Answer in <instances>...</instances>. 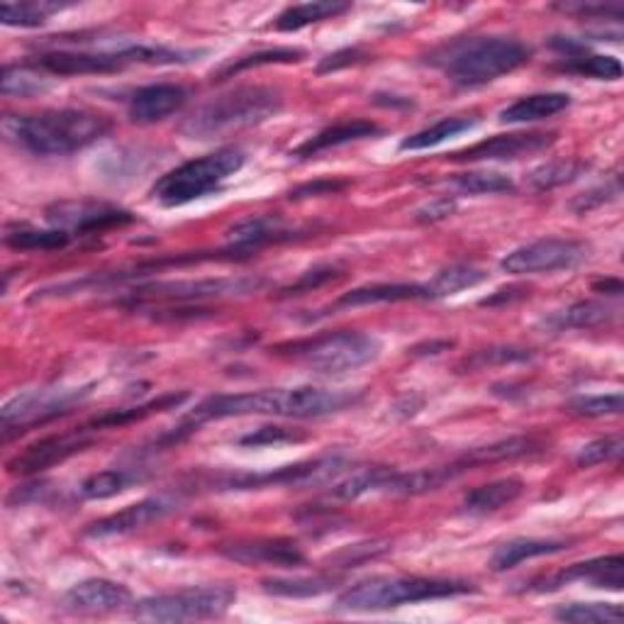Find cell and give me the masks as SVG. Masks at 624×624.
<instances>
[{
  "mask_svg": "<svg viewBox=\"0 0 624 624\" xmlns=\"http://www.w3.org/2000/svg\"><path fill=\"white\" fill-rule=\"evenodd\" d=\"M571 105L569 93H534L524 95V98L514 101L506 111H500V123L508 125H524V123H539V119L554 117L566 111Z\"/></svg>",
  "mask_w": 624,
  "mask_h": 624,
  "instance_id": "26",
  "label": "cell"
},
{
  "mask_svg": "<svg viewBox=\"0 0 624 624\" xmlns=\"http://www.w3.org/2000/svg\"><path fill=\"white\" fill-rule=\"evenodd\" d=\"M181 506V498L176 493H159L152 498H144L135 506H129L125 510H119L115 514H107V518L89 524L83 534L93 539H105V537H119L144 530L154 522H162L164 518H169Z\"/></svg>",
  "mask_w": 624,
  "mask_h": 624,
  "instance_id": "15",
  "label": "cell"
},
{
  "mask_svg": "<svg viewBox=\"0 0 624 624\" xmlns=\"http://www.w3.org/2000/svg\"><path fill=\"white\" fill-rule=\"evenodd\" d=\"M283 111V93L271 86H237L196 107L184 123L188 139H212L257 127Z\"/></svg>",
  "mask_w": 624,
  "mask_h": 624,
  "instance_id": "4",
  "label": "cell"
},
{
  "mask_svg": "<svg viewBox=\"0 0 624 624\" xmlns=\"http://www.w3.org/2000/svg\"><path fill=\"white\" fill-rule=\"evenodd\" d=\"M142 481H147V474L142 468H107V471L89 476L79 486V496L83 500H107L125 493L127 488Z\"/></svg>",
  "mask_w": 624,
  "mask_h": 624,
  "instance_id": "29",
  "label": "cell"
},
{
  "mask_svg": "<svg viewBox=\"0 0 624 624\" xmlns=\"http://www.w3.org/2000/svg\"><path fill=\"white\" fill-rule=\"evenodd\" d=\"M456 210V202L449 200V198H441L437 202H431V206L423 208L417 212V218L419 220H429V222H437V220H444V218H449V215Z\"/></svg>",
  "mask_w": 624,
  "mask_h": 624,
  "instance_id": "52",
  "label": "cell"
},
{
  "mask_svg": "<svg viewBox=\"0 0 624 624\" xmlns=\"http://www.w3.org/2000/svg\"><path fill=\"white\" fill-rule=\"evenodd\" d=\"M186 101L188 91L184 86H176V83H152V86L135 91L127 111L132 123L154 125L159 119L174 115L176 111H181Z\"/></svg>",
  "mask_w": 624,
  "mask_h": 624,
  "instance_id": "21",
  "label": "cell"
},
{
  "mask_svg": "<svg viewBox=\"0 0 624 624\" xmlns=\"http://www.w3.org/2000/svg\"><path fill=\"white\" fill-rule=\"evenodd\" d=\"M129 587L111 579H86L71 585L64 595V607L81 615H103L129 605Z\"/></svg>",
  "mask_w": 624,
  "mask_h": 624,
  "instance_id": "20",
  "label": "cell"
},
{
  "mask_svg": "<svg viewBox=\"0 0 624 624\" xmlns=\"http://www.w3.org/2000/svg\"><path fill=\"white\" fill-rule=\"evenodd\" d=\"M451 186L466 196H496L514 190L510 176H502L498 171H468L451 178Z\"/></svg>",
  "mask_w": 624,
  "mask_h": 624,
  "instance_id": "39",
  "label": "cell"
},
{
  "mask_svg": "<svg viewBox=\"0 0 624 624\" xmlns=\"http://www.w3.org/2000/svg\"><path fill=\"white\" fill-rule=\"evenodd\" d=\"M587 257H591V245L579 242V239L549 237L510 251V254L500 261V267L502 271L514 275L554 273L581 267Z\"/></svg>",
  "mask_w": 624,
  "mask_h": 624,
  "instance_id": "12",
  "label": "cell"
},
{
  "mask_svg": "<svg viewBox=\"0 0 624 624\" xmlns=\"http://www.w3.org/2000/svg\"><path fill=\"white\" fill-rule=\"evenodd\" d=\"M346 10H352V6L337 3V0H312V3L291 6V8H285L279 18H275V30L295 32V30H303L312 25V22L337 18L346 13Z\"/></svg>",
  "mask_w": 624,
  "mask_h": 624,
  "instance_id": "31",
  "label": "cell"
},
{
  "mask_svg": "<svg viewBox=\"0 0 624 624\" xmlns=\"http://www.w3.org/2000/svg\"><path fill=\"white\" fill-rule=\"evenodd\" d=\"M597 293H607V295H620L622 293V281L617 279H607V281H597L595 285Z\"/></svg>",
  "mask_w": 624,
  "mask_h": 624,
  "instance_id": "54",
  "label": "cell"
},
{
  "mask_svg": "<svg viewBox=\"0 0 624 624\" xmlns=\"http://www.w3.org/2000/svg\"><path fill=\"white\" fill-rule=\"evenodd\" d=\"M585 169H587V164H583V162H571V159L569 162H551V164L539 166V169L532 171L530 184L537 190L557 188V186L575 181V178H579Z\"/></svg>",
  "mask_w": 624,
  "mask_h": 624,
  "instance_id": "42",
  "label": "cell"
},
{
  "mask_svg": "<svg viewBox=\"0 0 624 624\" xmlns=\"http://www.w3.org/2000/svg\"><path fill=\"white\" fill-rule=\"evenodd\" d=\"M69 3H46V0H28V3H3L0 20L8 28H42L52 15L62 13Z\"/></svg>",
  "mask_w": 624,
  "mask_h": 624,
  "instance_id": "35",
  "label": "cell"
},
{
  "mask_svg": "<svg viewBox=\"0 0 624 624\" xmlns=\"http://www.w3.org/2000/svg\"><path fill=\"white\" fill-rule=\"evenodd\" d=\"M569 583H585L591 587H603V591L620 593L624 587V559L620 554L612 557H597L583 563H573V566L563 569L554 575H544V579L532 581L527 585V591L532 593H551Z\"/></svg>",
  "mask_w": 624,
  "mask_h": 624,
  "instance_id": "17",
  "label": "cell"
},
{
  "mask_svg": "<svg viewBox=\"0 0 624 624\" xmlns=\"http://www.w3.org/2000/svg\"><path fill=\"white\" fill-rule=\"evenodd\" d=\"M617 196H620V178H615V181L605 184L603 188L591 190V194H583L579 200H573L571 208H573L575 212H585V210H591V208L603 206V202H607V200H615Z\"/></svg>",
  "mask_w": 624,
  "mask_h": 624,
  "instance_id": "47",
  "label": "cell"
},
{
  "mask_svg": "<svg viewBox=\"0 0 624 624\" xmlns=\"http://www.w3.org/2000/svg\"><path fill=\"white\" fill-rule=\"evenodd\" d=\"M334 275H337V271H334L332 267L312 269V271L303 273V279H300L298 283H293L291 288H285L283 295H298V293H303V291H310V288H318V285H322V283L332 281Z\"/></svg>",
  "mask_w": 624,
  "mask_h": 624,
  "instance_id": "49",
  "label": "cell"
},
{
  "mask_svg": "<svg viewBox=\"0 0 624 624\" xmlns=\"http://www.w3.org/2000/svg\"><path fill=\"white\" fill-rule=\"evenodd\" d=\"M407 300H431L427 283H368L340 295L330 310H346L378 303H407Z\"/></svg>",
  "mask_w": 624,
  "mask_h": 624,
  "instance_id": "23",
  "label": "cell"
},
{
  "mask_svg": "<svg viewBox=\"0 0 624 624\" xmlns=\"http://www.w3.org/2000/svg\"><path fill=\"white\" fill-rule=\"evenodd\" d=\"M559 139L557 132H512V135H496L468 147L464 152L451 154L454 162H510L527 154H537L549 149Z\"/></svg>",
  "mask_w": 624,
  "mask_h": 624,
  "instance_id": "18",
  "label": "cell"
},
{
  "mask_svg": "<svg viewBox=\"0 0 624 624\" xmlns=\"http://www.w3.org/2000/svg\"><path fill=\"white\" fill-rule=\"evenodd\" d=\"M188 401V393H166L162 398L149 401L144 405H135V407H125V410H107L101 417H95L93 423L89 425L91 429H111V427H123L129 423H139V419L164 413V410H174L181 403Z\"/></svg>",
  "mask_w": 624,
  "mask_h": 624,
  "instance_id": "32",
  "label": "cell"
},
{
  "mask_svg": "<svg viewBox=\"0 0 624 624\" xmlns=\"http://www.w3.org/2000/svg\"><path fill=\"white\" fill-rule=\"evenodd\" d=\"M563 71L569 74H579L587 79H600V81H617L622 79V64L615 56H603V54H583V50L573 52L566 56V62L561 64Z\"/></svg>",
  "mask_w": 624,
  "mask_h": 624,
  "instance_id": "37",
  "label": "cell"
},
{
  "mask_svg": "<svg viewBox=\"0 0 624 624\" xmlns=\"http://www.w3.org/2000/svg\"><path fill=\"white\" fill-rule=\"evenodd\" d=\"M247 154L237 147H222L198 159H190L164 174L152 188V198L166 208L188 206V202L206 198L230 181L235 174L242 171Z\"/></svg>",
  "mask_w": 624,
  "mask_h": 624,
  "instance_id": "6",
  "label": "cell"
},
{
  "mask_svg": "<svg viewBox=\"0 0 624 624\" xmlns=\"http://www.w3.org/2000/svg\"><path fill=\"white\" fill-rule=\"evenodd\" d=\"M32 64L52 76L117 74L125 66L142 64V44H129L115 52H46L34 56Z\"/></svg>",
  "mask_w": 624,
  "mask_h": 624,
  "instance_id": "13",
  "label": "cell"
},
{
  "mask_svg": "<svg viewBox=\"0 0 624 624\" xmlns=\"http://www.w3.org/2000/svg\"><path fill=\"white\" fill-rule=\"evenodd\" d=\"M622 437L620 435H607V437H600L595 441H587L585 447L575 456V464L581 468H591V466H600V464H610L620 459L622 454Z\"/></svg>",
  "mask_w": 624,
  "mask_h": 624,
  "instance_id": "45",
  "label": "cell"
},
{
  "mask_svg": "<svg viewBox=\"0 0 624 624\" xmlns=\"http://www.w3.org/2000/svg\"><path fill=\"white\" fill-rule=\"evenodd\" d=\"M340 579L334 575H305V579H267L261 585L269 595L279 597H315L332 591Z\"/></svg>",
  "mask_w": 624,
  "mask_h": 624,
  "instance_id": "36",
  "label": "cell"
},
{
  "mask_svg": "<svg viewBox=\"0 0 624 624\" xmlns=\"http://www.w3.org/2000/svg\"><path fill=\"white\" fill-rule=\"evenodd\" d=\"M566 549L569 544L559 542V539H512V542H506L496 549L490 566H493L496 571H508V569L520 566V563L530 561V559L551 557Z\"/></svg>",
  "mask_w": 624,
  "mask_h": 624,
  "instance_id": "30",
  "label": "cell"
},
{
  "mask_svg": "<svg viewBox=\"0 0 624 624\" xmlns=\"http://www.w3.org/2000/svg\"><path fill=\"white\" fill-rule=\"evenodd\" d=\"M554 617L579 624H617L622 620V607L617 603H571L559 607Z\"/></svg>",
  "mask_w": 624,
  "mask_h": 624,
  "instance_id": "41",
  "label": "cell"
},
{
  "mask_svg": "<svg viewBox=\"0 0 624 624\" xmlns=\"http://www.w3.org/2000/svg\"><path fill=\"white\" fill-rule=\"evenodd\" d=\"M279 354H288L318 374H344L376 362L381 342L366 332H330L291 346H279Z\"/></svg>",
  "mask_w": 624,
  "mask_h": 624,
  "instance_id": "7",
  "label": "cell"
},
{
  "mask_svg": "<svg viewBox=\"0 0 624 624\" xmlns=\"http://www.w3.org/2000/svg\"><path fill=\"white\" fill-rule=\"evenodd\" d=\"M237 591L230 585H198L181 591L142 597L135 603L137 620L147 622H196L222 617L235 605Z\"/></svg>",
  "mask_w": 624,
  "mask_h": 624,
  "instance_id": "8",
  "label": "cell"
},
{
  "mask_svg": "<svg viewBox=\"0 0 624 624\" xmlns=\"http://www.w3.org/2000/svg\"><path fill=\"white\" fill-rule=\"evenodd\" d=\"M539 451H544V441L537 437H510L500 439L496 444H488V447H478L464 454L459 461L461 471H468L474 466H486V464H500V461H514L524 459V456H534Z\"/></svg>",
  "mask_w": 624,
  "mask_h": 624,
  "instance_id": "25",
  "label": "cell"
},
{
  "mask_svg": "<svg viewBox=\"0 0 624 624\" xmlns=\"http://www.w3.org/2000/svg\"><path fill=\"white\" fill-rule=\"evenodd\" d=\"M71 237L64 230H32V227H18L6 232V245L18 251H54L71 245Z\"/></svg>",
  "mask_w": 624,
  "mask_h": 624,
  "instance_id": "38",
  "label": "cell"
},
{
  "mask_svg": "<svg viewBox=\"0 0 624 624\" xmlns=\"http://www.w3.org/2000/svg\"><path fill=\"white\" fill-rule=\"evenodd\" d=\"M346 461L342 456H320L267 474H220L212 478L215 490H261V488H308L325 486L344 476Z\"/></svg>",
  "mask_w": 624,
  "mask_h": 624,
  "instance_id": "9",
  "label": "cell"
},
{
  "mask_svg": "<svg viewBox=\"0 0 624 624\" xmlns=\"http://www.w3.org/2000/svg\"><path fill=\"white\" fill-rule=\"evenodd\" d=\"M91 388L93 386L42 388V391H28L15 395V398H10L3 405V410H0L6 439L13 437V431H25L28 427H38L50 423V419L59 415L71 413L76 405L89 398Z\"/></svg>",
  "mask_w": 624,
  "mask_h": 624,
  "instance_id": "10",
  "label": "cell"
},
{
  "mask_svg": "<svg viewBox=\"0 0 624 624\" xmlns=\"http://www.w3.org/2000/svg\"><path fill=\"white\" fill-rule=\"evenodd\" d=\"M381 132L383 127L371 123V119H346V123H337L332 127L320 129L315 137H310L308 142L300 144V147L293 152V156L295 159H310V156H318L320 152L337 149V147H344V144L376 137L381 135Z\"/></svg>",
  "mask_w": 624,
  "mask_h": 624,
  "instance_id": "24",
  "label": "cell"
},
{
  "mask_svg": "<svg viewBox=\"0 0 624 624\" xmlns=\"http://www.w3.org/2000/svg\"><path fill=\"white\" fill-rule=\"evenodd\" d=\"M524 358H530L524 350H486L481 354H476L474 362H524Z\"/></svg>",
  "mask_w": 624,
  "mask_h": 624,
  "instance_id": "51",
  "label": "cell"
},
{
  "mask_svg": "<svg viewBox=\"0 0 624 624\" xmlns=\"http://www.w3.org/2000/svg\"><path fill=\"white\" fill-rule=\"evenodd\" d=\"M308 435L298 429H288V427H259L251 431V435H245L239 439L242 447H269V444H291V441H303Z\"/></svg>",
  "mask_w": 624,
  "mask_h": 624,
  "instance_id": "46",
  "label": "cell"
},
{
  "mask_svg": "<svg viewBox=\"0 0 624 624\" xmlns=\"http://www.w3.org/2000/svg\"><path fill=\"white\" fill-rule=\"evenodd\" d=\"M474 583L454 579H425V575H371L337 597L340 612H383L425 600H444L474 593Z\"/></svg>",
  "mask_w": 624,
  "mask_h": 624,
  "instance_id": "5",
  "label": "cell"
},
{
  "mask_svg": "<svg viewBox=\"0 0 624 624\" xmlns=\"http://www.w3.org/2000/svg\"><path fill=\"white\" fill-rule=\"evenodd\" d=\"M362 391H330V388H267L235 395H212L196 405V410L184 417V435L196 431L212 419L247 417V415H273V417H325L342 413L346 407L362 403Z\"/></svg>",
  "mask_w": 624,
  "mask_h": 624,
  "instance_id": "1",
  "label": "cell"
},
{
  "mask_svg": "<svg viewBox=\"0 0 624 624\" xmlns=\"http://www.w3.org/2000/svg\"><path fill=\"white\" fill-rule=\"evenodd\" d=\"M300 237V230L293 225H285L281 218H273V215H259V218H247L242 222H237L227 239L239 254H249V251L269 247V245H281L291 242V239Z\"/></svg>",
  "mask_w": 624,
  "mask_h": 624,
  "instance_id": "22",
  "label": "cell"
},
{
  "mask_svg": "<svg viewBox=\"0 0 624 624\" xmlns=\"http://www.w3.org/2000/svg\"><path fill=\"white\" fill-rule=\"evenodd\" d=\"M91 431L93 429L86 425L76 431H64V435H52L34 441L25 451L18 454L15 459L8 461V471L20 476L42 474L46 468L62 464L71 459L74 454H81L83 449L91 447L93 444Z\"/></svg>",
  "mask_w": 624,
  "mask_h": 624,
  "instance_id": "16",
  "label": "cell"
},
{
  "mask_svg": "<svg viewBox=\"0 0 624 624\" xmlns=\"http://www.w3.org/2000/svg\"><path fill=\"white\" fill-rule=\"evenodd\" d=\"M557 10H563L569 15H581V18H610L620 20L622 18V8L620 6H605V3H566V6H557Z\"/></svg>",
  "mask_w": 624,
  "mask_h": 624,
  "instance_id": "48",
  "label": "cell"
},
{
  "mask_svg": "<svg viewBox=\"0 0 624 624\" xmlns=\"http://www.w3.org/2000/svg\"><path fill=\"white\" fill-rule=\"evenodd\" d=\"M617 320V308L597 303V300H579L566 310L549 318V327L554 330H595Z\"/></svg>",
  "mask_w": 624,
  "mask_h": 624,
  "instance_id": "28",
  "label": "cell"
},
{
  "mask_svg": "<svg viewBox=\"0 0 624 624\" xmlns=\"http://www.w3.org/2000/svg\"><path fill=\"white\" fill-rule=\"evenodd\" d=\"M366 59V54L362 50H344L337 54H330L322 59V64L318 66L320 74H327V71H337L344 66H354V64H362Z\"/></svg>",
  "mask_w": 624,
  "mask_h": 624,
  "instance_id": "50",
  "label": "cell"
},
{
  "mask_svg": "<svg viewBox=\"0 0 624 624\" xmlns=\"http://www.w3.org/2000/svg\"><path fill=\"white\" fill-rule=\"evenodd\" d=\"M303 59V52L300 50H291V46H279V50H267V52H257V54H249V56H242V59H237V62L232 64H227L218 79H230L235 74H239V71H247L251 66H269V64H293V62H300Z\"/></svg>",
  "mask_w": 624,
  "mask_h": 624,
  "instance_id": "43",
  "label": "cell"
},
{
  "mask_svg": "<svg viewBox=\"0 0 624 624\" xmlns=\"http://www.w3.org/2000/svg\"><path fill=\"white\" fill-rule=\"evenodd\" d=\"M46 89L40 69L34 64H8L0 79V91L3 95H18V98H30Z\"/></svg>",
  "mask_w": 624,
  "mask_h": 624,
  "instance_id": "40",
  "label": "cell"
},
{
  "mask_svg": "<svg viewBox=\"0 0 624 624\" xmlns=\"http://www.w3.org/2000/svg\"><path fill=\"white\" fill-rule=\"evenodd\" d=\"M524 493L522 478H500V481L486 483L481 488H474L471 493L464 498V510L468 514H493L502 508L512 506L514 500Z\"/></svg>",
  "mask_w": 624,
  "mask_h": 624,
  "instance_id": "27",
  "label": "cell"
},
{
  "mask_svg": "<svg viewBox=\"0 0 624 624\" xmlns=\"http://www.w3.org/2000/svg\"><path fill=\"white\" fill-rule=\"evenodd\" d=\"M113 129L105 115L91 111H44L38 115H8L3 135L18 149L34 156H66L91 147Z\"/></svg>",
  "mask_w": 624,
  "mask_h": 624,
  "instance_id": "2",
  "label": "cell"
},
{
  "mask_svg": "<svg viewBox=\"0 0 624 624\" xmlns=\"http://www.w3.org/2000/svg\"><path fill=\"white\" fill-rule=\"evenodd\" d=\"M344 184L342 181H320V184H310L298 188L295 194H291V198H305V196H318V194H334V190H342Z\"/></svg>",
  "mask_w": 624,
  "mask_h": 624,
  "instance_id": "53",
  "label": "cell"
},
{
  "mask_svg": "<svg viewBox=\"0 0 624 624\" xmlns=\"http://www.w3.org/2000/svg\"><path fill=\"white\" fill-rule=\"evenodd\" d=\"M478 125V119L471 117H444L439 123H435L427 129H419L415 135L405 137L401 142V149L403 152H423V149H431V147H439L451 137H459L464 132L474 129Z\"/></svg>",
  "mask_w": 624,
  "mask_h": 624,
  "instance_id": "33",
  "label": "cell"
},
{
  "mask_svg": "<svg viewBox=\"0 0 624 624\" xmlns=\"http://www.w3.org/2000/svg\"><path fill=\"white\" fill-rule=\"evenodd\" d=\"M220 554L230 561L245 563V566H281V569H295L303 566L305 554L291 539H245V542L222 544Z\"/></svg>",
  "mask_w": 624,
  "mask_h": 624,
  "instance_id": "19",
  "label": "cell"
},
{
  "mask_svg": "<svg viewBox=\"0 0 624 624\" xmlns=\"http://www.w3.org/2000/svg\"><path fill=\"white\" fill-rule=\"evenodd\" d=\"M488 281V273L478 267H471V263H454V267L441 269L435 279L427 283L431 300L437 298H449L461 291H468V288H476Z\"/></svg>",
  "mask_w": 624,
  "mask_h": 624,
  "instance_id": "34",
  "label": "cell"
},
{
  "mask_svg": "<svg viewBox=\"0 0 624 624\" xmlns=\"http://www.w3.org/2000/svg\"><path fill=\"white\" fill-rule=\"evenodd\" d=\"M263 285L254 275H220V279H186V281H156L137 285L132 300H166V303H198V300L232 298L254 293Z\"/></svg>",
  "mask_w": 624,
  "mask_h": 624,
  "instance_id": "11",
  "label": "cell"
},
{
  "mask_svg": "<svg viewBox=\"0 0 624 624\" xmlns=\"http://www.w3.org/2000/svg\"><path fill=\"white\" fill-rule=\"evenodd\" d=\"M530 56L532 50L520 40L490 34V38H466L444 44L431 52L429 64L437 66L456 86L474 89L512 74L514 69L530 62Z\"/></svg>",
  "mask_w": 624,
  "mask_h": 624,
  "instance_id": "3",
  "label": "cell"
},
{
  "mask_svg": "<svg viewBox=\"0 0 624 624\" xmlns=\"http://www.w3.org/2000/svg\"><path fill=\"white\" fill-rule=\"evenodd\" d=\"M569 410L581 417H607L622 413V393L603 395H581L569 403Z\"/></svg>",
  "mask_w": 624,
  "mask_h": 624,
  "instance_id": "44",
  "label": "cell"
},
{
  "mask_svg": "<svg viewBox=\"0 0 624 624\" xmlns=\"http://www.w3.org/2000/svg\"><path fill=\"white\" fill-rule=\"evenodd\" d=\"M46 220H50L54 230H64L74 237L125 227L135 222V215L101 200H64L46 208Z\"/></svg>",
  "mask_w": 624,
  "mask_h": 624,
  "instance_id": "14",
  "label": "cell"
}]
</instances>
